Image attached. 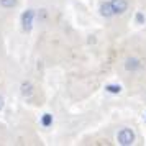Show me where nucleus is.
<instances>
[{"instance_id": "f257e3e1", "label": "nucleus", "mask_w": 146, "mask_h": 146, "mask_svg": "<svg viewBox=\"0 0 146 146\" xmlns=\"http://www.w3.org/2000/svg\"><path fill=\"white\" fill-rule=\"evenodd\" d=\"M120 145H131L135 141V133L130 130V128H123L118 131V136H117Z\"/></svg>"}, {"instance_id": "f03ea898", "label": "nucleus", "mask_w": 146, "mask_h": 146, "mask_svg": "<svg viewBox=\"0 0 146 146\" xmlns=\"http://www.w3.org/2000/svg\"><path fill=\"white\" fill-rule=\"evenodd\" d=\"M110 3H112V8H113V13L115 15L123 13L128 8V2L126 0H110Z\"/></svg>"}, {"instance_id": "7ed1b4c3", "label": "nucleus", "mask_w": 146, "mask_h": 146, "mask_svg": "<svg viewBox=\"0 0 146 146\" xmlns=\"http://www.w3.org/2000/svg\"><path fill=\"white\" fill-rule=\"evenodd\" d=\"M33 10H27L23 17H21V23H23V28L25 30H31V23H33Z\"/></svg>"}, {"instance_id": "20e7f679", "label": "nucleus", "mask_w": 146, "mask_h": 146, "mask_svg": "<svg viewBox=\"0 0 146 146\" xmlns=\"http://www.w3.org/2000/svg\"><path fill=\"white\" fill-rule=\"evenodd\" d=\"M100 13H102V17H105V18L115 15L113 13V8H112V3H110V2H104V3L100 5Z\"/></svg>"}, {"instance_id": "39448f33", "label": "nucleus", "mask_w": 146, "mask_h": 146, "mask_svg": "<svg viewBox=\"0 0 146 146\" xmlns=\"http://www.w3.org/2000/svg\"><path fill=\"white\" fill-rule=\"evenodd\" d=\"M0 5L3 8H13L17 5V0H0Z\"/></svg>"}, {"instance_id": "423d86ee", "label": "nucleus", "mask_w": 146, "mask_h": 146, "mask_svg": "<svg viewBox=\"0 0 146 146\" xmlns=\"http://www.w3.org/2000/svg\"><path fill=\"white\" fill-rule=\"evenodd\" d=\"M136 67H139V62L136 59H128V62H126V69H136Z\"/></svg>"}, {"instance_id": "0eeeda50", "label": "nucleus", "mask_w": 146, "mask_h": 146, "mask_svg": "<svg viewBox=\"0 0 146 146\" xmlns=\"http://www.w3.org/2000/svg\"><path fill=\"white\" fill-rule=\"evenodd\" d=\"M21 89H23L21 92L25 94V95H30V94H31V84H23V86H21Z\"/></svg>"}, {"instance_id": "6e6552de", "label": "nucleus", "mask_w": 146, "mask_h": 146, "mask_svg": "<svg viewBox=\"0 0 146 146\" xmlns=\"http://www.w3.org/2000/svg\"><path fill=\"white\" fill-rule=\"evenodd\" d=\"M49 123H51V115H49V113H46V115H44V117H43V125H49Z\"/></svg>"}, {"instance_id": "1a4fd4ad", "label": "nucleus", "mask_w": 146, "mask_h": 146, "mask_svg": "<svg viewBox=\"0 0 146 146\" xmlns=\"http://www.w3.org/2000/svg\"><path fill=\"white\" fill-rule=\"evenodd\" d=\"M108 90H110V92H120V86H110Z\"/></svg>"}, {"instance_id": "9d476101", "label": "nucleus", "mask_w": 146, "mask_h": 146, "mask_svg": "<svg viewBox=\"0 0 146 146\" xmlns=\"http://www.w3.org/2000/svg\"><path fill=\"white\" fill-rule=\"evenodd\" d=\"M2 108H3V99L0 97V110H2Z\"/></svg>"}]
</instances>
